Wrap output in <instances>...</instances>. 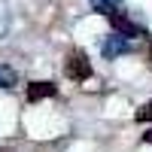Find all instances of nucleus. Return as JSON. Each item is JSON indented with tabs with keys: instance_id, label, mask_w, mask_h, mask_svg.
I'll list each match as a JSON object with an SVG mask.
<instances>
[{
	"instance_id": "f257e3e1",
	"label": "nucleus",
	"mask_w": 152,
	"mask_h": 152,
	"mask_svg": "<svg viewBox=\"0 0 152 152\" xmlns=\"http://www.w3.org/2000/svg\"><path fill=\"white\" fill-rule=\"evenodd\" d=\"M107 18H110V24H113V31H116V34H122V37H128V40H137V37H146V31L140 28V24H137V21H131L128 15H122L119 9L107 12Z\"/></svg>"
},
{
	"instance_id": "f03ea898",
	"label": "nucleus",
	"mask_w": 152,
	"mask_h": 152,
	"mask_svg": "<svg viewBox=\"0 0 152 152\" xmlns=\"http://www.w3.org/2000/svg\"><path fill=\"white\" fill-rule=\"evenodd\" d=\"M64 73L70 76L73 82H85L88 76H91V64H88V55H82V52H73V55L64 61Z\"/></svg>"
},
{
	"instance_id": "7ed1b4c3",
	"label": "nucleus",
	"mask_w": 152,
	"mask_h": 152,
	"mask_svg": "<svg viewBox=\"0 0 152 152\" xmlns=\"http://www.w3.org/2000/svg\"><path fill=\"white\" fill-rule=\"evenodd\" d=\"M131 49H134V43L128 40V37H122V34H113V37H107V40H104L100 52H104V58H107V61H116L119 55H128Z\"/></svg>"
},
{
	"instance_id": "20e7f679",
	"label": "nucleus",
	"mask_w": 152,
	"mask_h": 152,
	"mask_svg": "<svg viewBox=\"0 0 152 152\" xmlns=\"http://www.w3.org/2000/svg\"><path fill=\"white\" fill-rule=\"evenodd\" d=\"M55 94H58L55 82H31L28 85V100L31 104H37V100H43V97H55Z\"/></svg>"
},
{
	"instance_id": "39448f33",
	"label": "nucleus",
	"mask_w": 152,
	"mask_h": 152,
	"mask_svg": "<svg viewBox=\"0 0 152 152\" xmlns=\"http://www.w3.org/2000/svg\"><path fill=\"white\" fill-rule=\"evenodd\" d=\"M12 85H15V70L0 64V88H12Z\"/></svg>"
},
{
	"instance_id": "423d86ee",
	"label": "nucleus",
	"mask_w": 152,
	"mask_h": 152,
	"mask_svg": "<svg viewBox=\"0 0 152 152\" xmlns=\"http://www.w3.org/2000/svg\"><path fill=\"white\" fill-rule=\"evenodd\" d=\"M119 3L122 0H91V6H94V12H113V9H119Z\"/></svg>"
},
{
	"instance_id": "0eeeda50",
	"label": "nucleus",
	"mask_w": 152,
	"mask_h": 152,
	"mask_svg": "<svg viewBox=\"0 0 152 152\" xmlns=\"http://www.w3.org/2000/svg\"><path fill=\"white\" fill-rule=\"evenodd\" d=\"M137 122H152V100H149L143 110H137Z\"/></svg>"
},
{
	"instance_id": "6e6552de",
	"label": "nucleus",
	"mask_w": 152,
	"mask_h": 152,
	"mask_svg": "<svg viewBox=\"0 0 152 152\" xmlns=\"http://www.w3.org/2000/svg\"><path fill=\"white\" fill-rule=\"evenodd\" d=\"M143 140H146V143H149V146H152V128H149V131H146V134H143Z\"/></svg>"
}]
</instances>
